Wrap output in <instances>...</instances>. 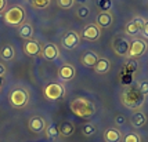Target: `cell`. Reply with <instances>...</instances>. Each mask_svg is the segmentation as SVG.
<instances>
[{
  "label": "cell",
  "mask_w": 148,
  "mask_h": 142,
  "mask_svg": "<svg viewBox=\"0 0 148 142\" xmlns=\"http://www.w3.org/2000/svg\"><path fill=\"white\" fill-rule=\"evenodd\" d=\"M45 132H46V137H47V138H50V139H56V138L60 135V132H58V126L57 124H54V123L47 124Z\"/></svg>",
  "instance_id": "cell-23"
},
{
  "label": "cell",
  "mask_w": 148,
  "mask_h": 142,
  "mask_svg": "<svg viewBox=\"0 0 148 142\" xmlns=\"http://www.w3.org/2000/svg\"><path fill=\"white\" fill-rule=\"evenodd\" d=\"M141 35H143V39H148V21H145V24H144Z\"/></svg>",
  "instance_id": "cell-33"
},
{
  "label": "cell",
  "mask_w": 148,
  "mask_h": 142,
  "mask_svg": "<svg viewBox=\"0 0 148 142\" xmlns=\"http://www.w3.org/2000/svg\"><path fill=\"white\" fill-rule=\"evenodd\" d=\"M80 37H83L84 40H89V41H96V40L101 37V28L97 25L96 22L89 24V25H86L83 28Z\"/></svg>",
  "instance_id": "cell-11"
},
{
  "label": "cell",
  "mask_w": 148,
  "mask_h": 142,
  "mask_svg": "<svg viewBox=\"0 0 148 142\" xmlns=\"http://www.w3.org/2000/svg\"><path fill=\"white\" fill-rule=\"evenodd\" d=\"M137 68H138V64H137L136 59L129 58V61L125 64V69H126L127 72H136L137 71Z\"/></svg>",
  "instance_id": "cell-28"
},
{
  "label": "cell",
  "mask_w": 148,
  "mask_h": 142,
  "mask_svg": "<svg viewBox=\"0 0 148 142\" xmlns=\"http://www.w3.org/2000/svg\"><path fill=\"white\" fill-rule=\"evenodd\" d=\"M58 132H60V135L64 137V138H68V137L73 135V132H75V126H73V123L62 122L60 126H58Z\"/></svg>",
  "instance_id": "cell-22"
},
{
  "label": "cell",
  "mask_w": 148,
  "mask_h": 142,
  "mask_svg": "<svg viewBox=\"0 0 148 142\" xmlns=\"http://www.w3.org/2000/svg\"><path fill=\"white\" fill-rule=\"evenodd\" d=\"M6 6H7V0H0V14L4 11Z\"/></svg>",
  "instance_id": "cell-35"
},
{
  "label": "cell",
  "mask_w": 148,
  "mask_h": 142,
  "mask_svg": "<svg viewBox=\"0 0 148 142\" xmlns=\"http://www.w3.org/2000/svg\"><path fill=\"white\" fill-rule=\"evenodd\" d=\"M130 48V41L123 36H116L112 40V50L118 57H127Z\"/></svg>",
  "instance_id": "cell-7"
},
{
  "label": "cell",
  "mask_w": 148,
  "mask_h": 142,
  "mask_svg": "<svg viewBox=\"0 0 148 142\" xmlns=\"http://www.w3.org/2000/svg\"><path fill=\"white\" fill-rule=\"evenodd\" d=\"M46 127H47V122H46V119L43 116H32L29 119V122H28V128L31 130L32 132L35 134H42V132H45Z\"/></svg>",
  "instance_id": "cell-12"
},
{
  "label": "cell",
  "mask_w": 148,
  "mask_h": 142,
  "mask_svg": "<svg viewBox=\"0 0 148 142\" xmlns=\"http://www.w3.org/2000/svg\"><path fill=\"white\" fill-rule=\"evenodd\" d=\"M111 71V62L108 58H98L97 64L94 65V72L98 75H105Z\"/></svg>",
  "instance_id": "cell-21"
},
{
  "label": "cell",
  "mask_w": 148,
  "mask_h": 142,
  "mask_svg": "<svg viewBox=\"0 0 148 142\" xmlns=\"http://www.w3.org/2000/svg\"><path fill=\"white\" fill-rule=\"evenodd\" d=\"M75 14H76V17L79 20H86L90 15V8L86 6V4H80V6H77Z\"/></svg>",
  "instance_id": "cell-24"
},
{
  "label": "cell",
  "mask_w": 148,
  "mask_h": 142,
  "mask_svg": "<svg viewBox=\"0 0 148 142\" xmlns=\"http://www.w3.org/2000/svg\"><path fill=\"white\" fill-rule=\"evenodd\" d=\"M6 73H7V68H6V65H4V64H1V62H0V77H1V76H4Z\"/></svg>",
  "instance_id": "cell-34"
},
{
  "label": "cell",
  "mask_w": 148,
  "mask_h": 142,
  "mask_svg": "<svg viewBox=\"0 0 148 142\" xmlns=\"http://www.w3.org/2000/svg\"><path fill=\"white\" fill-rule=\"evenodd\" d=\"M87 1H89V0H75V3H77L79 6H80V4H84V3H87Z\"/></svg>",
  "instance_id": "cell-36"
},
{
  "label": "cell",
  "mask_w": 148,
  "mask_h": 142,
  "mask_svg": "<svg viewBox=\"0 0 148 142\" xmlns=\"http://www.w3.org/2000/svg\"><path fill=\"white\" fill-rule=\"evenodd\" d=\"M96 24L100 26L101 29H105V28L112 26V24H114V17H112L111 11H101V13L97 15Z\"/></svg>",
  "instance_id": "cell-15"
},
{
  "label": "cell",
  "mask_w": 148,
  "mask_h": 142,
  "mask_svg": "<svg viewBox=\"0 0 148 142\" xmlns=\"http://www.w3.org/2000/svg\"><path fill=\"white\" fill-rule=\"evenodd\" d=\"M80 43V35L75 31H69L66 32L62 36V40H61V46L64 47L65 50H73L76 48Z\"/></svg>",
  "instance_id": "cell-10"
},
{
  "label": "cell",
  "mask_w": 148,
  "mask_h": 142,
  "mask_svg": "<svg viewBox=\"0 0 148 142\" xmlns=\"http://www.w3.org/2000/svg\"><path fill=\"white\" fill-rule=\"evenodd\" d=\"M42 57L47 61H54L60 57V48L57 44L54 43H47L43 46V50H42Z\"/></svg>",
  "instance_id": "cell-14"
},
{
  "label": "cell",
  "mask_w": 148,
  "mask_h": 142,
  "mask_svg": "<svg viewBox=\"0 0 148 142\" xmlns=\"http://www.w3.org/2000/svg\"><path fill=\"white\" fill-rule=\"evenodd\" d=\"M97 131V127L94 124H91V123H87V124H84L83 127H82V134L84 137H91L94 135Z\"/></svg>",
  "instance_id": "cell-26"
},
{
  "label": "cell",
  "mask_w": 148,
  "mask_h": 142,
  "mask_svg": "<svg viewBox=\"0 0 148 142\" xmlns=\"http://www.w3.org/2000/svg\"><path fill=\"white\" fill-rule=\"evenodd\" d=\"M69 109L75 116L82 117V119H89V117L94 116V113H96L94 103L90 99L83 97H77L75 99H72L69 103Z\"/></svg>",
  "instance_id": "cell-1"
},
{
  "label": "cell",
  "mask_w": 148,
  "mask_h": 142,
  "mask_svg": "<svg viewBox=\"0 0 148 142\" xmlns=\"http://www.w3.org/2000/svg\"><path fill=\"white\" fill-rule=\"evenodd\" d=\"M4 22L8 26H19L25 22V10L22 6H13L4 13Z\"/></svg>",
  "instance_id": "cell-4"
},
{
  "label": "cell",
  "mask_w": 148,
  "mask_h": 142,
  "mask_svg": "<svg viewBox=\"0 0 148 142\" xmlns=\"http://www.w3.org/2000/svg\"><path fill=\"white\" fill-rule=\"evenodd\" d=\"M122 142H141V137L137 132H127L122 138Z\"/></svg>",
  "instance_id": "cell-27"
},
{
  "label": "cell",
  "mask_w": 148,
  "mask_h": 142,
  "mask_svg": "<svg viewBox=\"0 0 148 142\" xmlns=\"http://www.w3.org/2000/svg\"><path fill=\"white\" fill-rule=\"evenodd\" d=\"M100 8H101V11H110V8H111V0H101L100 1Z\"/></svg>",
  "instance_id": "cell-32"
},
{
  "label": "cell",
  "mask_w": 148,
  "mask_h": 142,
  "mask_svg": "<svg viewBox=\"0 0 148 142\" xmlns=\"http://www.w3.org/2000/svg\"><path fill=\"white\" fill-rule=\"evenodd\" d=\"M29 99H31V95L25 87L18 86L11 88V91L8 92V102L14 109H24L29 103Z\"/></svg>",
  "instance_id": "cell-3"
},
{
  "label": "cell",
  "mask_w": 148,
  "mask_h": 142,
  "mask_svg": "<svg viewBox=\"0 0 148 142\" xmlns=\"http://www.w3.org/2000/svg\"><path fill=\"white\" fill-rule=\"evenodd\" d=\"M104 141L105 142H122V134L118 128H107L104 131Z\"/></svg>",
  "instance_id": "cell-17"
},
{
  "label": "cell",
  "mask_w": 148,
  "mask_h": 142,
  "mask_svg": "<svg viewBox=\"0 0 148 142\" xmlns=\"http://www.w3.org/2000/svg\"><path fill=\"white\" fill-rule=\"evenodd\" d=\"M14 57H15V48H14L11 44H4L1 46L0 48V59L1 61H6V62H10L13 61Z\"/></svg>",
  "instance_id": "cell-19"
},
{
  "label": "cell",
  "mask_w": 148,
  "mask_h": 142,
  "mask_svg": "<svg viewBox=\"0 0 148 142\" xmlns=\"http://www.w3.org/2000/svg\"><path fill=\"white\" fill-rule=\"evenodd\" d=\"M130 124H132L134 128H141V127H144V126L147 124V116H145V113H143L141 110H137L134 115L132 116V119H130Z\"/></svg>",
  "instance_id": "cell-20"
},
{
  "label": "cell",
  "mask_w": 148,
  "mask_h": 142,
  "mask_svg": "<svg viewBox=\"0 0 148 142\" xmlns=\"http://www.w3.org/2000/svg\"><path fill=\"white\" fill-rule=\"evenodd\" d=\"M121 102L125 108L130 110H138L145 102V97L137 88H127L121 95Z\"/></svg>",
  "instance_id": "cell-2"
},
{
  "label": "cell",
  "mask_w": 148,
  "mask_h": 142,
  "mask_svg": "<svg viewBox=\"0 0 148 142\" xmlns=\"http://www.w3.org/2000/svg\"><path fill=\"white\" fill-rule=\"evenodd\" d=\"M144 24H145V20L141 18V17H134L132 21H129L126 25H125V32L127 36H138L141 33L143 28H144Z\"/></svg>",
  "instance_id": "cell-8"
},
{
  "label": "cell",
  "mask_w": 148,
  "mask_h": 142,
  "mask_svg": "<svg viewBox=\"0 0 148 142\" xmlns=\"http://www.w3.org/2000/svg\"><path fill=\"white\" fill-rule=\"evenodd\" d=\"M50 1L51 0H29V4L38 10H43V8H47L50 6Z\"/></svg>",
  "instance_id": "cell-25"
},
{
  "label": "cell",
  "mask_w": 148,
  "mask_h": 142,
  "mask_svg": "<svg viewBox=\"0 0 148 142\" xmlns=\"http://www.w3.org/2000/svg\"><path fill=\"white\" fill-rule=\"evenodd\" d=\"M148 50V44L145 39H141V37H136L130 41V48H129V54L127 57L132 59H136V58H140L143 57Z\"/></svg>",
  "instance_id": "cell-6"
},
{
  "label": "cell",
  "mask_w": 148,
  "mask_h": 142,
  "mask_svg": "<svg viewBox=\"0 0 148 142\" xmlns=\"http://www.w3.org/2000/svg\"><path fill=\"white\" fill-rule=\"evenodd\" d=\"M137 90L141 92L144 97L148 95V80H141L140 83L137 84Z\"/></svg>",
  "instance_id": "cell-30"
},
{
  "label": "cell",
  "mask_w": 148,
  "mask_h": 142,
  "mask_svg": "<svg viewBox=\"0 0 148 142\" xmlns=\"http://www.w3.org/2000/svg\"><path fill=\"white\" fill-rule=\"evenodd\" d=\"M18 36L24 40L33 39V26L29 22H24L22 25L18 26Z\"/></svg>",
  "instance_id": "cell-18"
},
{
  "label": "cell",
  "mask_w": 148,
  "mask_h": 142,
  "mask_svg": "<svg viewBox=\"0 0 148 142\" xmlns=\"http://www.w3.org/2000/svg\"><path fill=\"white\" fill-rule=\"evenodd\" d=\"M57 4H58V7H61L64 10H69V8L73 7L75 0H57Z\"/></svg>",
  "instance_id": "cell-29"
},
{
  "label": "cell",
  "mask_w": 148,
  "mask_h": 142,
  "mask_svg": "<svg viewBox=\"0 0 148 142\" xmlns=\"http://www.w3.org/2000/svg\"><path fill=\"white\" fill-rule=\"evenodd\" d=\"M22 48H24V52H25L28 57H32V58H35V57H42L43 46L40 44L38 40H35V39L25 40Z\"/></svg>",
  "instance_id": "cell-9"
},
{
  "label": "cell",
  "mask_w": 148,
  "mask_h": 142,
  "mask_svg": "<svg viewBox=\"0 0 148 142\" xmlns=\"http://www.w3.org/2000/svg\"><path fill=\"white\" fill-rule=\"evenodd\" d=\"M75 76H76V69H75V66L71 64H64L58 69V80L62 82V83L73 80Z\"/></svg>",
  "instance_id": "cell-13"
},
{
  "label": "cell",
  "mask_w": 148,
  "mask_h": 142,
  "mask_svg": "<svg viewBox=\"0 0 148 142\" xmlns=\"http://www.w3.org/2000/svg\"><path fill=\"white\" fill-rule=\"evenodd\" d=\"M98 55H97L94 51H91V50H87V51H84L82 54V57H80V62L83 66L86 68H94V65L97 64V61H98Z\"/></svg>",
  "instance_id": "cell-16"
},
{
  "label": "cell",
  "mask_w": 148,
  "mask_h": 142,
  "mask_svg": "<svg viewBox=\"0 0 148 142\" xmlns=\"http://www.w3.org/2000/svg\"><path fill=\"white\" fill-rule=\"evenodd\" d=\"M126 122H127V120H126V117L123 116V115H121V113H119V115H116L115 119H114V123H115V126H118V127L125 126Z\"/></svg>",
  "instance_id": "cell-31"
},
{
  "label": "cell",
  "mask_w": 148,
  "mask_h": 142,
  "mask_svg": "<svg viewBox=\"0 0 148 142\" xmlns=\"http://www.w3.org/2000/svg\"><path fill=\"white\" fill-rule=\"evenodd\" d=\"M43 94H45V98L49 101H58L65 95V87L62 86V83H58V82L49 83L45 87Z\"/></svg>",
  "instance_id": "cell-5"
}]
</instances>
